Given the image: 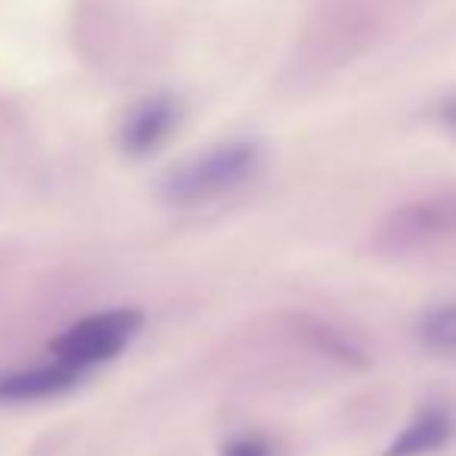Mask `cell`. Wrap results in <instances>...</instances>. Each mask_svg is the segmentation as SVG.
Here are the masks:
<instances>
[{
    "instance_id": "cell-3",
    "label": "cell",
    "mask_w": 456,
    "mask_h": 456,
    "mask_svg": "<svg viewBox=\"0 0 456 456\" xmlns=\"http://www.w3.org/2000/svg\"><path fill=\"white\" fill-rule=\"evenodd\" d=\"M181 115L183 106L175 94H152L146 100H140L125 115V121H121V131H118L121 150L134 159L152 156L175 134V127L181 125Z\"/></svg>"
},
{
    "instance_id": "cell-10",
    "label": "cell",
    "mask_w": 456,
    "mask_h": 456,
    "mask_svg": "<svg viewBox=\"0 0 456 456\" xmlns=\"http://www.w3.org/2000/svg\"><path fill=\"white\" fill-rule=\"evenodd\" d=\"M441 118H444V125L451 127V131H456V96L441 102Z\"/></svg>"
},
{
    "instance_id": "cell-6",
    "label": "cell",
    "mask_w": 456,
    "mask_h": 456,
    "mask_svg": "<svg viewBox=\"0 0 456 456\" xmlns=\"http://www.w3.org/2000/svg\"><path fill=\"white\" fill-rule=\"evenodd\" d=\"M456 435V419L451 416V410L444 407H432L422 410L388 447L382 456H428L438 453L451 444V438Z\"/></svg>"
},
{
    "instance_id": "cell-7",
    "label": "cell",
    "mask_w": 456,
    "mask_h": 456,
    "mask_svg": "<svg viewBox=\"0 0 456 456\" xmlns=\"http://www.w3.org/2000/svg\"><path fill=\"white\" fill-rule=\"evenodd\" d=\"M301 336H305L317 351L336 357V361H345L351 366H363L366 363V351L361 348V345H357L351 336H345L342 330L330 326V323H320V320H305V323H301Z\"/></svg>"
},
{
    "instance_id": "cell-9",
    "label": "cell",
    "mask_w": 456,
    "mask_h": 456,
    "mask_svg": "<svg viewBox=\"0 0 456 456\" xmlns=\"http://www.w3.org/2000/svg\"><path fill=\"white\" fill-rule=\"evenodd\" d=\"M221 456H273V453L265 438H252V435H248V438L230 441V444L221 451Z\"/></svg>"
},
{
    "instance_id": "cell-5",
    "label": "cell",
    "mask_w": 456,
    "mask_h": 456,
    "mask_svg": "<svg viewBox=\"0 0 456 456\" xmlns=\"http://www.w3.org/2000/svg\"><path fill=\"white\" fill-rule=\"evenodd\" d=\"M81 382V372L50 361L41 366H25V370L0 372V403H31L60 397Z\"/></svg>"
},
{
    "instance_id": "cell-1",
    "label": "cell",
    "mask_w": 456,
    "mask_h": 456,
    "mask_svg": "<svg viewBox=\"0 0 456 456\" xmlns=\"http://www.w3.org/2000/svg\"><path fill=\"white\" fill-rule=\"evenodd\" d=\"M261 165H265V152L255 140H230L175 165L162 177L159 192L171 205H202L242 190L258 177Z\"/></svg>"
},
{
    "instance_id": "cell-2",
    "label": "cell",
    "mask_w": 456,
    "mask_h": 456,
    "mask_svg": "<svg viewBox=\"0 0 456 456\" xmlns=\"http://www.w3.org/2000/svg\"><path fill=\"white\" fill-rule=\"evenodd\" d=\"M143 330V314L134 307H115V311L91 314V317L72 323L66 332L50 342V354L56 363L81 372L100 363H109L134 342Z\"/></svg>"
},
{
    "instance_id": "cell-4",
    "label": "cell",
    "mask_w": 456,
    "mask_h": 456,
    "mask_svg": "<svg viewBox=\"0 0 456 456\" xmlns=\"http://www.w3.org/2000/svg\"><path fill=\"white\" fill-rule=\"evenodd\" d=\"M456 221V205L447 199H428V202L407 205L385 224V246L391 248H416L435 236L447 233Z\"/></svg>"
},
{
    "instance_id": "cell-8",
    "label": "cell",
    "mask_w": 456,
    "mask_h": 456,
    "mask_svg": "<svg viewBox=\"0 0 456 456\" xmlns=\"http://www.w3.org/2000/svg\"><path fill=\"white\" fill-rule=\"evenodd\" d=\"M419 338L428 351H456V301L426 314L419 323Z\"/></svg>"
}]
</instances>
